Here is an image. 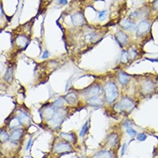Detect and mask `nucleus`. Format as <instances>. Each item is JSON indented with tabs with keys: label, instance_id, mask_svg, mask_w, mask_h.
<instances>
[{
	"label": "nucleus",
	"instance_id": "36",
	"mask_svg": "<svg viewBox=\"0 0 158 158\" xmlns=\"http://www.w3.org/2000/svg\"><path fill=\"white\" fill-rule=\"evenodd\" d=\"M57 3H58L59 4H62V5H64V4H67V0H57Z\"/></svg>",
	"mask_w": 158,
	"mask_h": 158
},
{
	"label": "nucleus",
	"instance_id": "10",
	"mask_svg": "<svg viewBox=\"0 0 158 158\" xmlns=\"http://www.w3.org/2000/svg\"><path fill=\"white\" fill-rule=\"evenodd\" d=\"M24 132H25L24 129L21 128V127L11 130L10 133V141L12 144H17L21 140V137H23Z\"/></svg>",
	"mask_w": 158,
	"mask_h": 158
},
{
	"label": "nucleus",
	"instance_id": "18",
	"mask_svg": "<svg viewBox=\"0 0 158 158\" xmlns=\"http://www.w3.org/2000/svg\"><path fill=\"white\" fill-rule=\"evenodd\" d=\"M60 137L71 145H75L77 142V137L75 133H60Z\"/></svg>",
	"mask_w": 158,
	"mask_h": 158
},
{
	"label": "nucleus",
	"instance_id": "31",
	"mask_svg": "<svg viewBox=\"0 0 158 158\" xmlns=\"http://www.w3.org/2000/svg\"><path fill=\"white\" fill-rule=\"evenodd\" d=\"M126 144H124L123 146H122V148H121V151H120V156H123L125 153V150H126Z\"/></svg>",
	"mask_w": 158,
	"mask_h": 158
},
{
	"label": "nucleus",
	"instance_id": "34",
	"mask_svg": "<svg viewBox=\"0 0 158 158\" xmlns=\"http://www.w3.org/2000/svg\"><path fill=\"white\" fill-rule=\"evenodd\" d=\"M32 143H33V139L31 138V139H29V142H28V145H27V147H26V150H29L30 145H32Z\"/></svg>",
	"mask_w": 158,
	"mask_h": 158
},
{
	"label": "nucleus",
	"instance_id": "38",
	"mask_svg": "<svg viewBox=\"0 0 158 158\" xmlns=\"http://www.w3.org/2000/svg\"><path fill=\"white\" fill-rule=\"evenodd\" d=\"M43 158H47V157H43Z\"/></svg>",
	"mask_w": 158,
	"mask_h": 158
},
{
	"label": "nucleus",
	"instance_id": "16",
	"mask_svg": "<svg viewBox=\"0 0 158 158\" xmlns=\"http://www.w3.org/2000/svg\"><path fill=\"white\" fill-rule=\"evenodd\" d=\"M117 81L119 83V84H120L122 87H125L132 81V77L123 71H120L117 74Z\"/></svg>",
	"mask_w": 158,
	"mask_h": 158
},
{
	"label": "nucleus",
	"instance_id": "37",
	"mask_svg": "<svg viewBox=\"0 0 158 158\" xmlns=\"http://www.w3.org/2000/svg\"><path fill=\"white\" fill-rule=\"evenodd\" d=\"M47 1H51V0H47Z\"/></svg>",
	"mask_w": 158,
	"mask_h": 158
},
{
	"label": "nucleus",
	"instance_id": "4",
	"mask_svg": "<svg viewBox=\"0 0 158 158\" xmlns=\"http://www.w3.org/2000/svg\"><path fill=\"white\" fill-rule=\"evenodd\" d=\"M80 94L84 98L93 97V96H102V86L98 82H94L88 88L80 91Z\"/></svg>",
	"mask_w": 158,
	"mask_h": 158
},
{
	"label": "nucleus",
	"instance_id": "15",
	"mask_svg": "<svg viewBox=\"0 0 158 158\" xmlns=\"http://www.w3.org/2000/svg\"><path fill=\"white\" fill-rule=\"evenodd\" d=\"M17 118L20 120L22 126L25 125H29L30 122H31V119H30L29 114L22 109H18L17 111V114H16Z\"/></svg>",
	"mask_w": 158,
	"mask_h": 158
},
{
	"label": "nucleus",
	"instance_id": "28",
	"mask_svg": "<svg viewBox=\"0 0 158 158\" xmlns=\"http://www.w3.org/2000/svg\"><path fill=\"white\" fill-rule=\"evenodd\" d=\"M126 133L128 134L130 137H136L137 134V131H136V130H134V129H133V127H131V126L126 128Z\"/></svg>",
	"mask_w": 158,
	"mask_h": 158
},
{
	"label": "nucleus",
	"instance_id": "22",
	"mask_svg": "<svg viewBox=\"0 0 158 158\" xmlns=\"http://www.w3.org/2000/svg\"><path fill=\"white\" fill-rule=\"evenodd\" d=\"M13 78H14V67L13 66H9L6 72L4 74V77H3V79L6 83H11L13 81Z\"/></svg>",
	"mask_w": 158,
	"mask_h": 158
},
{
	"label": "nucleus",
	"instance_id": "23",
	"mask_svg": "<svg viewBox=\"0 0 158 158\" xmlns=\"http://www.w3.org/2000/svg\"><path fill=\"white\" fill-rule=\"evenodd\" d=\"M10 140V134L7 130L4 128H0V143L4 144Z\"/></svg>",
	"mask_w": 158,
	"mask_h": 158
},
{
	"label": "nucleus",
	"instance_id": "14",
	"mask_svg": "<svg viewBox=\"0 0 158 158\" xmlns=\"http://www.w3.org/2000/svg\"><path fill=\"white\" fill-rule=\"evenodd\" d=\"M114 36H115L116 41L119 43V45H120V47L123 48V47H125V46H127V44H128L129 41V36L125 34V32L121 31V30H119V31L116 32V34Z\"/></svg>",
	"mask_w": 158,
	"mask_h": 158
},
{
	"label": "nucleus",
	"instance_id": "21",
	"mask_svg": "<svg viewBox=\"0 0 158 158\" xmlns=\"http://www.w3.org/2000/svg\"><path fill=\"white\" fill-rule=\"evenodd\" d=\"M7 125H8V128L10 129V131L13 130V129L18 128V127H20V126H22V125H21L20 120H19L16 115L13 116L12 118L9 120L8 123H7Z\"/></svg>",
	"mask_w": 158,
	"mask_h": 158
},
{
	"label": "nucleus",
	"instance_id": "13",
	"mask_svg": "<svg viewBox=\"0 0 158 158\" xmlns=\"http://www.w3.org/2000/svg\"><path fill=\"white\" fill-rule=\"evenodd\" d=\"M120 141V137L119 135L115 133H109L106 137V146H107L108 148H115L117 145L119 144Z\"/></svg>",
	"mask_w": 158,
	"mask_h": 158
},
{
	"label": "nucleus",
	"instance_id": "8",
	"mask_svg": "<svg viewBox=\"0 0 158 158\" xmlns=\"http://www.w3.org/2000/svg\"><path fill=\"white\" fill-rule=\"evenodd\" d=\"M85 103L92 107H103L105 106V101L102 96H93V97H88L84 98Z\"/></svg>",
	"mask_w": 158,
	"mask_h": 158
},
{
	"label": "nucleus",
	"instance_id": "3",
	"mask_svg": "<svg viewBox=\"0 0 158 158\" xmlns=\"http://www.w3.org/2000/svg\"><path fill=\"white\" fill-rule=\"evenodd\" d=\"M68 114V109L64 107L56 109L54 115L52 116L48 121H47V123L51 128L58 129L64 122V120L66 119V115Z\"/></svg>",
	"mask_w": 158,
	"mask_h": 158
},
{
	"label": "nucleus",
	"instance_id": "19",
	"mask_svg": "<svg viewBox=\"0 0 158 158\" xmlns=\"http://www.w3.org/2000/svg\"><path fill=\"white\" fill-rule=\"evenodd\" d=\"M120 26L123 29L126 30V31H133L136 29L135 21H133L131 19H125L124 21H122L120 22Z\"/></svg>",
	"mask_w": 158,
	"mask_h": 158
},
{
	"label": "nucleus",
	"instance_id": "2",
	"mask_svg": "<svg viewBox=\"0 0 158 158\" xmlns=\"http://www.w3.org/2000/svg\"><path fill=\"white\" fill-rule=\"evenodd\" d=\"M135 102L129 96H123L120 100L116 102L114 105V109L118 114H127L135 108Z\"/></svg>",
	"mask_w": 158,
	"mask_h": 158
},
{
	"label": "nucleus",
	"instance_id": "33",
	"mask_svg": "<svg viewBox=\"0 0 158 158\" xmlns=\"http://www.w3.org/2000/svg\"><path fill=\"white\" fill-rule=\"evenodd\" d=\"M152 6H153V9H154V10H158V0H155L154 2L152 3Z\"/></svg>",
	"mask_w": 158,
	"mask_h": 158
},
{
	"label": "nucleus",
	"instance_id": "35",
	"mask_svg": "<svg viewBox=\"0 0 158 158\" xmlns=\"http://www.w3.org/2000/svg\"><path fill=\"white\" fill-rule=\"evenodd\" d=\"M4 17V10H3V6H2V4H0V19L3 18Z\"/></svg>",
	"mask_w": 158,
	"mask_h": 158
},
{
	"label": "nucleus",
	"instance_id": "6",
	"mask_svg": "<svg viewBox=\"0 0 158 158\" xmlns=\"http://www.w3.org/2000/svg\"><path fill=\"white\" fill-rule=\"evenodd\" d=\"M140 93L145 95L153 94V92L156 90V83L151 79H144L141 82L140 85Z\"/></svg>",
	"mask_w": 158,
	"mask_h": 158
},
{
	"label": "nucleus",
	"instance_id": "29",
	"mask_svg": "<svg viewBox=\"0 0 158 158\" xmlns=\"http://www.w3.org/2000/svg\"><path fill=\"white\" fill-rule=\"evenodd\" d=\"M107 10H101V11H99L98 17H99V19H100V21H103V20H105V18H106V17H107Z\"/></svg>",
	"mask_w": 158,
	"mask_h": 158
},
{
	"label": "nucleus",
	"instance_id": "27",
	"mask_svg": "<svg viewBox=\"0 0 158 158\" xmlns=\"http://www.w3.org/2000/svg\"><path fill=\"white\" fill-rule=\"evenodd\" d=\"M89 125H90V120L86 121L85 124L83 125V126L82 127L81 131H80V133H79V136L81 137H84L86 133H88V130H89Z\"/></svg>",
	"mask_w": 158,
	"mask_h": 158
},
{
	"label": "nucleus",
	"instance_id": "1",
	"mask_svg": "<svg viewBox=\"0 0 158 158\" xmlns=\"http://www.w3.org/2000/svg\"><path fill=\"white\" fill-rule=\"evenodd\" d=\"M119 88L114 81L106 82L102 86V95L105 102L107 104H113L116 102L119 97Z\"/></svg>",
	"mask_w": 158,
	"mask_h": 158
},
{
	"label": "nucleus",
	"instance_id": "17",
	"mask_svg": "<svg viewBox=\"0 0 158 158\" xmlns=\"http://www.w3.org/2000/svg\"><path fill=\"white\" fill-rule=\"evenodd\" d=\"M71 22L75 27H81L86 23V19L82 12H77L71 16Z\"/></svg>",
	"mask_w": 158,
	"mask_h": 158
},
{
	"label": "nucleus",
	"instance_id": "25",
	"mask_svg": "<svg viewBox=\"0 0 158 158\" xmlns=\"http://www.w3.org/2000/svg\"><path fill=\"white\" fill-rule=\"evenodd\" d=\"M64 102H64V100L63 98H58V99H56L55 101L52 103V105L54 107L55 109H59V108H62V107H64Z\"/></svg>",
	"mask_w": 158,
	"mask_h": 158
},
{
	"label": "nucleus",
	"instance_id": "5",
	"mask_svg": "<svg viewBox=\"0 0 158 158\" xmlns=\"http://www.w3.org/2000/svg\"><path fill=\"white\" fill-rule=\"evenodd\" d=\"M73 151V146L72 145L69 144L64 140L61 141H57L54 143V145L52 146V152L54 154L57 155H62V154H68Z\"/></svg>",
	"mask_w": 158,
	"mask_h": 158
},
{
	"label": "nucleus",
	"instance_id": "20",
	"mask_svg": "<svg viewBox=\"0 0 158 158\" xmlns=\"http://www.w3.org/2000/svg\"><path fill=\"white\" fill-rule=\"evenodd\" d=\"M92 158H114V153L110 150H102L96 152Z\"/></svg>",
	"mask_w": 158,
	"mask_h": 158
},
{
	"label": "nucleus",
	"instance_id": "39",
	"mask_svg": "<svg viewBox=\"0 0 158 158\" xmlns=\"http://www.w3.org/2000/svg\"><path fill=\"white\" fill-rule=\"evenodd\" d=\"M82 158H84V157H82Z\"/></svg>",
	"mask_w": 158,
	"mask_h": 158
},
{
	"label": "nucleus",
	"instance_id": "9",
	"mask_svg": "<svg viewBox=\"0 0 158 158\" xmlns=\"http://www.w3.org/2000/svg\"><path fill=\"white\" fill-rule=\"evenodd\" d=\"M150 27L151 24L149 21L147 20L141 21L136 27V34L137 36H144L150 31Z\"/></svg>",
	"mask_w": 158,
	"mask_h": 158
},
{
	"label": "nucleus",
	"instance_id": "24",
	"mask_svg": "<svg viewBox=\"0 0 158 158\" xmlns=\"http://www.w3.org/2000/svg\"><path fill=\"white\" fill-rule=\"evenodd\" d=\"M130 58H129L128 52H127V50H123L121 54H120V62L122 64H125L128 63L130 61Z\"/></svg>",
	"mask_w": 158,
	"mask_h": 158
},
{
	"label": "nucleus",
	"instance_id": "30",
	"mask_svg": "<svg viewBox=\"0 0 158 158\" xmlns=\"http://www.w3.org/2000/svg\"><path fill=\"white\" fill-rule=\"evenodd\" d=\"M146 138H147V135H146L145 133H138L137 134V139L138 141H145Z\"/></svg>",
	"mask_w": 158,
	"mask_h": 158
},
{
	"label": "nucleus",
	"instance_id": "7",
	"mask_svg": "<svg viewBox=\"0 0 158 158\" xmlns=\"http://www.w3.org/2000/svg\"><path fill=\"white\" fill-rule=\"evenodd\" d=\"M56 109L54 108V107L52 105V103H48V104H46L45 106H43L40 110V117L42 118V120H44L46 122L48 121V120L51 119L52 116L54 115L55 114Z\"/></svg>",
	"mask_w": 158,
	"mask_h": 158
},
{
	"label": "nucleus",
	"instance_id": "26",
	"mask_svg": "<svg viewBox=\"0 0 158 158\" xmlns=\"http://www.w3.org/2000/svg\"><path fill=\"white\" fill-rule=\"evenodd\" d=\"M127 52H128L129 58L130 60H135L137 57V52L136 49H134V47H130L127 49Z\"/></svg>",
	"mask_w": 158,
	"mask_h": 158
},
{
	"label": "nucleus",
	"instance_id": "12",
	"mask_svg": "<svg viewBox=\"0 0 158 158\" xmlns=\"http://www.w3.org/2000/svg\"><path fill=\"white\" fill-rule=\"evenodd\" d=\"M15 43L17 48L23 50L29 44V38H28L25 34H18L15 38Z\"/></svg>",
	"mask_w": 158,
	"mask_h": 158
},
{
	"label": "nucleus",
	"instance_id": "11",
	"mask_svg": "<svg viewBox=\"0 0 158 158\" xmlns=\"http://www.w3.org/2000/svg\"><path fill=\"white\" fill-rule=\"evenodd\" d=\"M63 99L64 102L69 104L70 106H76L79 102V95L75 91H70L64 95Z\"/></svg>",
	"mask_w": 158,
	"mask_h": 158
},
{
	"label": "nucleus",
	"instance_id": "32",
	"mask_svg": "<svg viewBox=\"0 0 158 158\" xmlns=\"http://www.w3.org/2000/svg\"><path fill=\"white\" fill-rule=\"evenodd\" d=\"M49 55H50V53H49V52L48 51L43 52V54H42V57H41V59H42V60H47V58L49 57Z\"/></svg>",
	"mask_w": 158,
	"mask_h": 158
}]
</instances>
